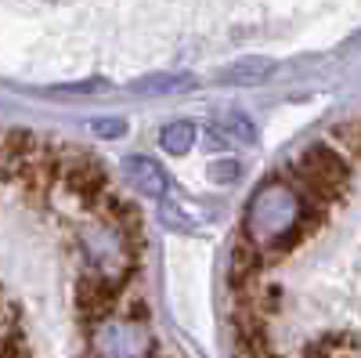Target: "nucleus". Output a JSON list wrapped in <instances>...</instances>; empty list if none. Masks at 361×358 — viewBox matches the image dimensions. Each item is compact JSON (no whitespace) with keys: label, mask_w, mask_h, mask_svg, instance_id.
Wrapping results in <instances>:
<instances>
[{"label":"nucleus","mask_w":361,"mask_h":358,"mask_svg":"<svg viewBox=\"0 0 361 358\" xmlns=\"http://www.w3.org/2000/svg\"><path fill=\"white\" fill-rule=\"evenodd\" d=\"M250 239L264 253H279L289 243H296L300 232L311 225V206L307 196H296L293 189L267 185L253 203H250Z\"/></svg>","instance_id":"obj_1"},{"label":"nucleus","mask_w":361,"mask_h":358,"mask_svg":"<svg viewBox=\"0 0 361 358\" xmlns=\"http://www.w3.org/2000/svg\"><path fill=\"white\" fill-rule=\"evenodd\" d=\"M296 174L304 177V185H307V196H322V199H336L343 196L347 189V163L343 156L336 153L333 145H311L304 160L296 163Z\"/></svg>","instance_id":"obj_2"},{"label":"nucleus","mask_w":361,"mask_h":358,"mask_svg":"<svg viewBox=\"0 0 361 358\" xmlns=\"http://www.w3.org/2000/svg\"><path fill=\"white\" fill-rule=\"evenodd\" d=\"M123 174H127V181L137 196H148V199H163L170 192V181H166V170L156 163V160H148V156H127L123 160Z\"/></svg>","instance_id":"obj_3"},{"label":"nucleus","mask_w":361,"mask_h":358,"mask_svg":"<svg viewBox=\"0 0 361 358\" xmlns=\"http://www.w3.org/2000/svg\"><path fill=\"white\" fill-rule=\"evenodd\" d=\"M58 174H62V181L69 185V192H76L83 199L105 196V174H102V167L90 156H83V153L73 163H58Z\"/></svg>","instance_id":"obj_4"},{"label":"nucleus","mask_w":361,"mask_h":358,"mask_svg":"<svg viewBox=\"0 0 361 358\" xmlns=\"http://www.w3.org/2000/svg\"><path fill=\"white\" fill-rule=\"evenodd\" d=\"M271 73H275V62L264 54H253V58H238L228 69H221V80L224 83H238V87H250V83H264Z\"/></svg>","instance_id":"obj_5"},{"label":"nucleus","mask_w":361,"mask_h":358,"mask_svg":"<svg viewBox=\"0 0 361 358\" xmlns=\"http://www.w3.org/2000/svg\"><path fill=\"white\" fill-rule=\"evenodd\" d=\"M209 131L224 134V138L235 141V145H253V141H257V127L250 124L243 112H224V116H217L214 124H209Z\"/></svg>","instance_id":"obj_6"},{"label":"nucleus","mask_w":361,"mask_h":358,"mask_svg":"<svg viewBox=\"0 0 361 358\" xmlns=\"http://www.w3.org/2000/svg\"><path fill=\"white\" fill-rule=\"evenodd\" d=\"M80 308L87 315H105L112 308V286L105 279H87L80 282Z\"/></svg>","instance_id":"obj_7"},{"label":"nucleus","mask_w":361,"mask_h":358,"mask_svg":"<svg viewBox=\"0 0 361 358\" xmlns=\"http://www.w3.org/2000/svg\"><path fill=\"white\" fill-rule=\"evenodd\" d=\"M159 145L166 148L170 156H185L188 148L195 145V124H188V119L166 124V127H163V134H159Z\"/></svg>","instance_id":"obj_8"},{"label":"nucleus","mask_w":361,"mask_h":358,"mask_svg":"<svg viewBox=\"0 0 361 358\" xmlns=\"http://www.w3.org/2000/svg\"><path fill=\"white\" fill-rule=\"evenodd\" d=\"M195 80L192 76H145V80H137L130 91L134 95H177V91H188Z\"/></svg>","instance_id":"obj_9"},{"label":"nucleus","mask_w":361,"mask_h":358,"mask_svg":"<svg viewBox=\"0 0 361 358\" xmlns=\"http://www.w3.org/2000/svg\"><path fill=\"white\" fill-rule=\"evenodd\" d=\"M333 138H336V141L347 148V153L361 156V119H350V124L336 127V131H333Z\"/></svg>","instance_id":"obj_10"},{"label":"nucleus","mask_w":361,"mask_h":358,"mask_svg":"<svg viewBox=\"0 0 361 358\" xmlns=\"http://www.w3.org/2000/svg\"><path fill=\"white\" fill-rule=\"evenodd\" d=\"M102 91H109V80H83V83L51 87V95H102Z\"/></svg>","instance_id":"obj_11"},{"label":"nucleus","mask_w":361,"mask_h":358,"mask_svg":"<svg viewBox=\"0 0 361 358\" xmlns=\"http://www.w3.org/2000/svg\"><path fill=\"white\" fill-rule=\"evenodd\" d=\"M238 163L235 160H217V163H209V177H214L217 185H235L238 181Z\"/></svg>","instance_id":"obj_12"},{"label":"nucleus","mask_w":361,"mask_h":358,"mask_svg":"<svg viewBox=\"0 0 361 358\" xmlns=\"http://www.w3.org/2000/svg\"><path fill=\"white\" fill-rule=\"evenodd\" d=\"M90 131H94L98 138H123L127 134V124L123 119H90Z\"/></svg>","instance_id":"obj_13"}]
</instances>
